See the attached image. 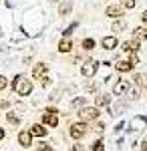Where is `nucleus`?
<instances>
[{"label":"nucleus","instance_id":"1","mask_svg":"<svg viewBox=\"0 0 147 151\" xmlns=\"http://www.w3.org/2000/svg\"><path fill=\"white\" fill-rule=\"evenodd\" d=\"M77 115H79V121L93 123V121H97L101 117V109L95 107V105H85V107H81L79 111H77Z\"/></svg>","mask_w":147,"mask_h":151},{"label":"nucleus","instance_id":"2","mask_svg":"<svg viewBox=\"0 0 147 151\" xmlns=\"http://www.w3.org/2000/svg\"><path fill=\"white\" fill-rule=\"evenodd\" d=\"M87 133H89V125H87L85 121H75V123L68 125V137H71L73 141L85 139Z\"/></svg>","mask_w":147,"mask_h":151},{"label":"nucleus","instance_id":"3","mask_svg":"<svg viewBox=\"0 0 147 151\" xmlns=\"http://www.w3.org/2000/svg\"><path fill=\"white\" fill-rule=\"evenodd\" d=\"M99 60H95V58H83V63H81V77H85V79H93L97 73H99Z\"/></svg>","mask_w":147,"mask_h":151},{"label":"nucleus","instance_id":"4","mask_svg":"<svg viewBox=\"0 0 147 151\" xmlns=\"http://www.w3.org/2000/svg\"><path fill=\"white\" fill-rule=\"evenodd\" d=\"M129 87H131V81H127V79H123V77H117L115 83H113V91H111V95H113L115 99L125 97L127 91H129Z\"/></svg>","mask_w":147,"mask_h":151},{"label":"nucleus","instance_id":"5","mask_svg":"<svg viewBox=\"0 0 147 151\" xmlns=\"http://www.w3.org/2000/svg\"><path fill=\"white\" fill-rule=\"evenodd\" d=\"M127 131L131 133V131H135V133H139V131H143V129H147V117L145 115H133L131 117V121L127 123Z\"/></svg>","mask_w":147,"mask_h":151},{"label":"nucleus","instance_id":"6","mask_svg":"<svg viewBox=\"0 0 147 151\" xmlns=\"http://www.w3.org/2000/svg\"><path fill=\"white\" fill-rule=\"evenodd\" d=\"M32 91H34V81H30L28 77H24L22 81H20V85L16 87L14 95H18V97H30Z\"/></svg>","mask_w":147,"mask_h":151},{"label":"nucleus","instance_id":"7","mask_svg":"<svg viewBox=\"0 0 147 151\" xmlns=\"http://www.w3.org/2000/svg\"><path fill=\"white\" fill-rule=\"evenodd\" d=\"M125 12H127V10H125L119 2H117V4L113 2V4H107V6H105V16L111 18V20H115V18H123Z\"/></svg>","mask_w":147,"mask_h":151},{"label":"nucleus","instance_id":"8","mask_svg":"<svg viewBox=\"0 0 147 151\" xmlns=\"http://www.w3.org/2000/svg\"><path fill=\"white\" fill-rule=\"evenodd\" d=\"M16 141H18V145L24 147V149H28V147H32V145H34V137L30 135L28 129H20L18 135H16Z\"/></svg>","mask_w":147,"mask_h":151},{"label":"nucleus","instance_id":"9","mask_svg":"<svg viewBox=\"0 0 147 151\" xmlns=\"http://www.w3.org/2000/svg\"><path fill=\"white\" fill-rule=\"evenodd\" d=\"M127 107H129V101H125V99H121V97H119V99L115 101V107H111V105H109L107 113H111L113 117H121L125 111H127Z\"/></svg>","mask_w":147,"mask_h":151},{"label":"nucleus","instance_id":"10","mask_svg":"<svg viewBox=\"0 0 147 151\" xmlns=\"http://www.w3.org/2000/svg\"><path fill=\"white\" fill-rule=\"evenodd\" d=\"M119 38H117V35H107L101 38V48H105V50H115V48H119Z\"/></svg>","mask_w":147,"mask_h":151},{"label":"nucleus","instance_id":"11","mask_svg":"<svg viewBox=\"0 0 147 151\" xmlns=\"http://www.w3.org/2000/svg\"><path fill=\"white\" fill-rule=\"evenodd\" d=\"M40 123H43V125H46L48 129H57V127H58V115H55V113H48V111H43Z\"/></svg>","mask_w":147,"mask_h":151},{"label":"nucleus","instance_id":"12","mask_svg":"<svg viewBox=\"0 0 147 151\" xmlns=\"http://www.w3.org/2000/svg\"><path fill=\"white\" fill-rule=\"evenodd\" d=\"M113 67L117 73H121V75H125V73H131V70L135 69V65H131L129 63V58H119V60H115Z\"/></svg>","mask_w":147,"mask_h":151},{"label":"nucleus","instance_id":"13","mask_svg":"<svg viewBox=\"0 0 147 151\" xmlns=\"http://www.w3.org/2000/svg\"><path fill=\"white\" fill-rule=\"evenodd\" d=\"M45 75H48V65H46L45 60L34 63V67H32V81H38V79L45 77Z\"/></svg>","mask_w":147,"mask_h":151},{"label":"nucleus","instance_id":"14","mask_svg":"<svg viewBox=\"0 0 147 151\" xmlns=\"http://www.w3.org/2000/svg\"><path fill=\"white\" fill-rule=\"evenodd\" d=\"M28 131H30V135H32V137H38V139H45L46 135H48V127L43 125V123H32Z\"/></svg>","mask_w":147,"mask_h":151},{"label":"nucleus","instance_id":"15","mask_svg":"<svg viewBox=\"0 0 147 151\" xmlns=\"http://www.w3.org/2000/svg\"><path fill=\"white\" fill-rule=\"evenodd\" d=\"M119 47H121V50H123V52H127V55H129V52H139L141 42H139V40H135V38H129V40H123Z\"/></svg>","mask_w":147,"mask_h":151},{"label":"nucleus","instance_id":"16","mask_svg":"<svg viewBox=\"0 0 147 151\" xmlns=\"http://www.w3.org/2000/svg\"><path fill=\"white\" fill-rule=\"evenodd\" d=\"M73 6H75V2H73V0H61V2H58V16H63V18L71 16Z\"/></svg>","mask_w":147,"mask_h":151},{"label":"nucleus","instance_id":"17","mask_svg":"<svg viewBox=\"0 0 147 151\" xmlns=\"http://www.w3.org/2000/svg\"><path fill=\"white\" fill-rule=\"evenodd\" d=\"M73 48H75L73 38H61L58 45H57V50L61 52V55H68V52H73Z\"/></svg>","mask_w":147,"mask_h":151},{"label":"nucleus","instance_id":"18","mask_svg":"<svg viewBox=\"0 0 147 151\" xmlns=\"http://www.w3.org/2000/svg\"><path fill=\"white\" fill-rule=\"evenodd\" d=\"M111 99H113V95H109V93H97V97H95V107H99V109L109 107L111 105Z\"/></svg>","mask_w":147,"mask_h":151},{"label":"nucleus","instance_id":"19","mask_svg":"<svg viewBox=\"0 0 147 151\" xmlns=\"http://www.w3.org/2000/svg\"><path fill=\"white\" fill-rule=\"evenodd\" d=\"M127 30V20L125 18H115L113 22H111V32L113 35H121Z\"/></svg>","mask_w":147,"mask_h":151},{"label":"nucleus","instance_id":"20","mask_svg":"<svg viewBox=\"0 0 147 151\" xmlns=\"http://www.w3.org/2000/svg\"><path fill=\"white\" fill-rule=\"evenodd\" d=\"M131 38H135V40H139V42H145L147 40V26H143V24L135 26L133 32H131Z\"/></svg>","mask_w":147,"mask_h":151},{"label":"nucleus","instance_id":"21","mask_svg":"<svg viewBox=\"0 0 147 151\" xmlns=\"http://www.w3.org/2000/svg\"><path fill=\"white\" fill-rule=\"evenodd\" d=\"M6 121H8L10 125H14V127H18V125L22 123V117H20V113H18L16 109H8V111H6Z\"/></svg>","mask_w":147,"mask_h":151},{"label":"nucleus","instance_id":"22","mask_svg":"<svg viewBox=\"0 0 147 151\" xmlns=\"http://www.w3.org/2000/svg\"><path fill=\"white\" fill-rule=\"evenodd\" d=\"M131 81H133V87H139V89H143V91L147 89V75L145 73H135Z\"/></svg>","mask_w":147,"mask_h":151},{"label":"nucleus","instance_id":"23","mask_svg":"<svg viewBox=\"0 0 147 151\" xmlns=\"http://www.w3.org/2000/svg\"><path fill=\"white\" fill-rule=\"evenodd\" d=\"M81 48H83V50H87V52H91V50H95V48H97V40H95L93 36H85V38L81 40Z\"/></svg>","mask_w":147,"mask_h":151},{"label":"nucleus","instance_id":"24","mask_svg":"<svg viewBox=\"0 0 147 151\" xmlns=\"http://www.w3.org/2000/svg\"><path fill=\"white\" fill-rule=\"evenodd\" d=\"M85 105H87V97H85V95H79V97H75V99L71 101V109L79 111L81 107H85Z\"/></svg>","mask_w":147,"mask_h":151},{"label":"nucleus","instance_id":"25","mask_svg":"<svg viewBox=\"0 0 147 151\" xmlns=\"http://www.w3.org/2000/svg\"><path fill=\"white\" fill-rule=\"evenodd\" d=\"M107 129V125H105V121H101V119H97V121H93V125L89 127V131H95V133H99L101 135L103 131Z\"/></svg>","mask_w":147,"mask_h":151},{"label":"nucleus","instance_id":"26","mask_svg":"<svg viewBox=\"0 0 147 151\" xmlns=\"http://www.w3.org/2000/svg\"><path fill=\"white\" fill-rule=\"evenodd\" d=\"M139 97H141V89H139V87H129L127 99H129V101H139Z\"/></svg>","mask_w":147,"mask_h":151},{"label":"nucleus","instance_id":"27","mask_svg":"<svg viewBox=\"0 0 147 151\" xmlns=\"http://www.w3.org/2000/svg\"><path fill=\"white\" fill-rule=\"evenodd\" d=\"M77 28H79V20H75V22H71V24L67 26V28L63 30V38H71V36H73V32H75Z\"/></svg>","mask_w":147,"mask_h":151},{"label":"nucleus","instance_id":"28","mask_svg":"<svg viewBox=\"0 0 147 151\" xmlns=\"http://www.w3.org/2000/svg\"><path fill=\"white\" fill-rule=\"evenodd\" d=\"M34 149H36V151H55V149H53V145H50L48 141H45V139L36 141V143H34Z\"/></svg>","mask_w":147,"mask_h":151},{"label":"nucleus","instance_id":"29","mask_svg":"<svg viewBox=\"0 0 147 151\" xmlns=\"http://www.w3.org/2000/svg\"><path fill=\"white\" fill-rule=\"evenodd\" d=\"M24 77H26V75H24V73H16V75H14V77H12V81H10V89H12V93H14V91H16V87H18V85H20V81H22Z\"/></svg>","mask_w":147,"mask_h":151},{"label":"nucleus","instance_id":"30","mask_svg":"<svg viewBox=\"0 0 147 151\" xmlns=\"http://www.w3.org/2000/svg\"><path fill=\"white\" fill-rule=\"evenodd\" d=\"M119 4L123 6L125 10H133L137 6V0H119Z\"/></svg>","mask_w":147,"mask_h":151},{"label":"nucleus","instance_id":"31","mask_svg":"<svg viewBox=\"0 0 147 151\" xmlns=\"http://www.w3.org/2000/svg\"><path fill=\"white\" fill-rule=\"evenodd\" d=\"M38 81H40V85H43V89H48V87L53 85V79H50L48 75H45V77H40Z\"/></svg>","mask_w":147,"mask_h":151},{"label":"nucleus","instance_id":"32","mask_svg":"<svg viewBox=\"0 0 147 151\" xmlns=\"http://www.w3.org/2000/svg\"><path fill=\"white\" fill-rule=\"evenodd\" d=\"M91 149H93V151H107V149H105V143H103L101 139H97V141H95V143L91 145Z\"/></svg>","mask_w":147,"mask_h":151},{"label":"nucleus","instance_id":"33","mask_svg":"<svg viewBox=\"0 0 147 151\" xmlns=\"http://www.w3.org/2000/svg\"><path fill=\"white\" fill-rule=\"evenodd\" d=\"M8 87H10V83H8V79H6L4 75H0V93H2V91H6Z\"/></svg>","mask_w":147,"mask_h":151},{"label":"nucleus","instance_id":"34","mask_svg":"<svg viewBox=\"0 0 147 151\" xmlns=\"http://www.w3.org/2000/svg\"><path fill=\"white\" fill-rule=\"evenodd\" d=\"M68 151H85V145H83L81 141H75V143L68 147Z\"/></svg>","mask_w":147,"mask_h":151},{"label":"nucleus","instance_id":"35","mask_svg":"<svg viewBox=\"0 0 147 151\" xmlns=\"http://www.w3.org/2000/svg\"><path fill=\"white\" fill-rule=\"evenodd\" d=\"M129 63H131V65H139V57H137V52H129Z\"/></svg>","mask_w":147,"mask_h":151},{"label":"nucleus","instance_id":"36","mask_svg":"<svg viewBox=\"0 0 147 151\" xmlns=\"http://www.w3.org/2000/svg\"><path fill=\"white\" fill-rule=\"evenodd\" d=\"M0 109L8 111V109H10V101H8V99H0Z\"/></svg>","mask_w":147,"mask_h":151},{"label":"nucleus","instance_id":"37","mask_svg":"<svg viewBox=\"0 0 147 151\" xmlns=\"http://www.w3.org/2000/svg\"><path fill=\"white\" fill-rule=\"evenodd\" d=\"M125 125H127V123H125V121H119V123H117V125H115V133H119V131H121V129H123Z\"/></svg>","mask_w":147,"mask_h":151},{"label":"nucleus","instance_id":"38","mask_svg":"<svg viewBox=\"0 0 147 151\" xmlns=\"http://www.w3.org/2000/svg\"><path fill=\"white\" fill-rule=\"evenodd\" d=\"M141 22H143V26H147V10L141 12Z\"/></svg>","mask_w":147,"mask_h":151},{"label":"nucleus","instance_id":"39","mask_svg":"<svg viewBox=\"0 0 147 151\" xmlns=\"http://www.w3.org/2000/svg\"><path fill=\"white\" fill-rule=\"evenodd\" d=\"M85 91L93 93V91H95V85H93V83H87V85H85Z\"/></svg>","mask_w":147,"mask_h":151},{"label":"nucleus","instance_id":"40","mask_svg":"<svg viewBox=\"0 0 147 151\" xmlns=\"http://www.w3.org/2000/svg\"><path fill=\"white\" fill-rule=\"evenodd\" d=\"M4 137H6V129H2V127H0V141L4 139Z\"/></svg>","mask_w":147,"mask_h":151},{"label":"nucleus","instance_id":"41","mask_svg":"<svg viewBox=\"0 0 147 151\" xmlns=\"http://www.w3.org/2000/svg\"><path fill=\"white\" fill-rule=\"evenodd\" d=\"M141 151H147V139L143 141V143H141Z\"/></svg>","mask_w":147,"mask_h":151},{"label":"nucleus","instance_id":"42","mask_svg":"<svg viewBox=\"0 0 147 151\" xmlns=\"http://www.w3.org/2000/svg\"><path fill=\"white\" fill-rule=\"evenodd\" d=\"M48 4H57V2H61V0H46Z\"/></svg>","mask_w":147,"mask_h":151}]
</instances>
